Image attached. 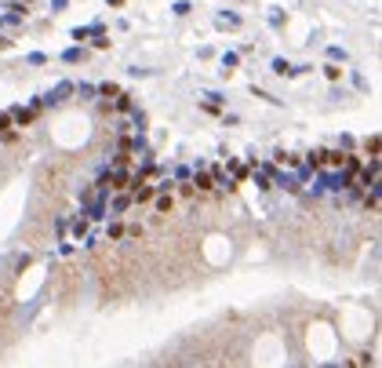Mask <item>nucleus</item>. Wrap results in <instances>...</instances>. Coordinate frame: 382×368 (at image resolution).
Here are the masks:
<instances>
[{"label": "nucleus", "mask_w": 382, "mask_h": 368, "mask_svg": "<svg viewBox=\"0 0 382 368\" xmlns=\"http://www.w3.org/2000/svg\"><path fill=\"white\" fill-rule=\"evenodd\" d=\"M273 69H277V73H291V66H287L284 59H277V62H273Z\"/></svg>", "instance_id": "obj_1"}, {"label": "nucleus", "mask_w": 382, "mask_h": 368, "mask_svg": "<svg viewBox=\"0 0 382 368\" xmlns=\"http://www.w3.org/2000/svg\"><path fill=\"white\" fill-rule=\"evenodd\" d=\"M0 48H7V40H4V36H0Z\"/></svg>", "instance_id": "obj_2"}]
</instances>
